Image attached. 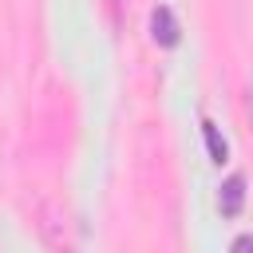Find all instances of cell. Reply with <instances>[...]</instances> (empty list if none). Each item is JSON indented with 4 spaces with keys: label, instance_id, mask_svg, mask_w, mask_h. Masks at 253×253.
<instances>
[{
    "label": "cell",
    "instance_id": "3957f363",
    "mask_svg": "<svg viewBox=\"0 0 253 253\" xmlns=\"http://www.w3.org/2000/svg\"><path fill=\"white\" fill-rule=\"evenodd\" d=\"M202 134H206V146H210V158H213V162H217V166H221V162H225V158H229V146H225V138H221V134H217V126H213V123H210V119H206V123H202Z\"/></svg>",
    "mask_w": 253,
    "mask_h": 253
},
{
    "label": "cell",
    "instance_id": "6da1fadb",
    "mask_svg": "<svg viewBox=\"0 0 253 253\" xmlns=\"http://www.w3.org/2000/svg\"><path fill=\"white\" fill-rule=\"evenodd\" d=\"M150 36H154V43H162V47H174L178 43V20H174V12L166 8V4H158L154 12H150Z\"/></svg>",
    "mask_w": 253,
    "mask_h": 253
},
{
    "label": "cell",
    "instance_id": "277c9868",
    "mask_svg": "<svg viewBox=\"0 0 253 253\" xmlns=\"http://www.w3.org/2000/svg\"><path fill=\"white\" fill-rule=\"evenodd\" d=\"M233 249H241V253H245V249H253V237H249V233H241V237L233 241Z\"/></svg>",
    "mask_w": 253,
    "mask_h": 253
},
{
    "label": "cell",
    "instance_id": "7a4b0ae2",
    "mask_svg": "<svg viewBox=\"0 0 253 253\" xmlns=\"http://www.w3.org/2000/svg\"><path fill=\"white\" fill-rule=\"evenodd\" d=\"M241 202H245V178H241V174H233V178H225V182H221L217 206H221V213H225V217H237V213H241Z\"/></svg>",
    "mask_w": 253,
    "mask_h": 253
}]
</instances>
